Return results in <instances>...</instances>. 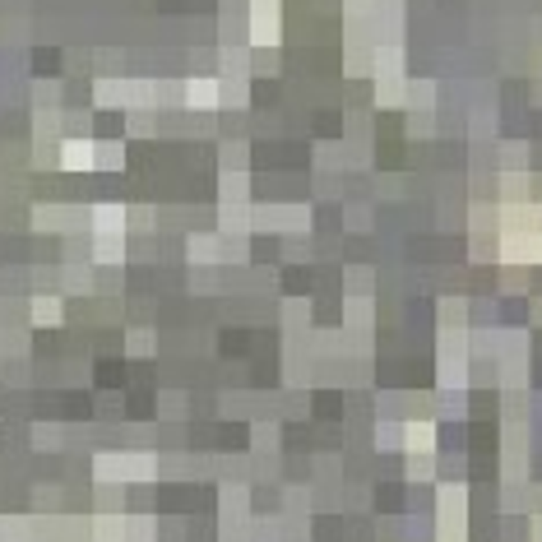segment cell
<instances>
[{
	"label": "cell",
	"instance_id": "1",
	"mask_svg": "<svg viewBox=\"0 0 542 542\" xmlns=\"http://www.w3.org/2000/svg\"><path fill=\"white\" fill-rule=\"evenodd\" d=\"M315 413H325V418H334V413H339V399H334V394H325V399H315Z\"/></svg>",
	"mask_w": 542,
	"mask_h": 542
}]
</instances>
